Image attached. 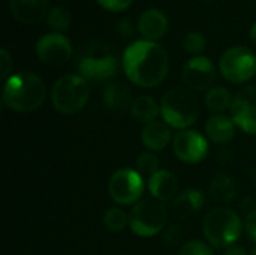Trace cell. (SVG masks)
I'll return each mask as SVG.
<instances>
[{
	"label": "cell",
	"instance_id": "cell-31",
	"mask_svg": "<svg viewBox=\"0 0 256 255\" xmlns=\"http://www.w3.org/2000/svg\"><path fill=\"white\" fill-rule=\"evenodd\" d=\"M0 68H2V78L6 81L10 77V71H12V56L4 48L0 50Z\"/></svg>",
	"mask_w": 256,
	"mask_h": 255
},
{
	"label": "cell",
	"instance_id": "cell-21",
	"mask_svg": "<svg viewBox=\"0 0 256 255\" xmlns=\"http://www.w3.org/2000/svg\"><path fill=\"white\" fill-rule=\"evenodd\" d=\"M237 192H238L237 180L231 174H226V173H219L210 185L212 197L220 203L231 201L232 198L237 197Z\"/></svg>",
	"mask_w": 256,
	"mask_h": 255
},
{
	"label": "cell",
	"instance_id": "cell-13",
	"mask_svg": "<svg viewBox=\"0 0 256 255\" xmlns=\"http://www.w3.org/2000/svg\"><path fill=\"white\" fill-rule=\"evenodd\" d=\"M231 117L242 131L256 135V84H249L236 93Z\"/></svg>",
	"mask_w": 256,
	"mask_h": 255
},
{
	"label": "cell",
	"instance_id": "cell-29",
	"mask_svg": "<svg viewBox=\"0 0 256 255\" xmlns=\"http://www.w3.org/2000/svg\"><path fill=\"white\" fill-rule=\"evenodd\" d=\"M105 11L110 12H123L128 8H130V5L134 3V0H96Z\"/></svg>",
	"mask_w": 256,
	"mask_h": 255
},
{
	"label": "cell",
	"instance_id": "cell-22",
	"mask_svg": "<svg viewBox=\"0 0 256 255\" xmlns=\"http://www.w3.org/2000/svg\"><path fill=\"white\" fill-rule=\"evenodd\" d=\"M234 96L224 86H214L206 92V107L214 114H224L226 110H231Z\"/></svg>",
	"mask_w": 256,
	"mask_h": 255
},
{
	"label": "cell",
	"instance_id": "cell-28",
	"mask_svg": "<svg viewBox=\"0 0 256 255\" xmlns=\"http://www.w3.org/2000/svg\"><path fill=\"white\" fill-rule=\"evenodd\" d=\"M184 50L190 54H200L206 48V38L200 32H189L184 38Z\"/></svg>",
	"mask_w": 256,
	"mask_h": 255
},
{
	"label": "cell",
	"instance_id": "cell-10",
	"mask_svg": "<svg viewBox=\"0 0 256 255\" xmlns=\"http://www.w3.org/2000/svg\"><path fill=\"white\" fill-rule=\"evenodd\" d=\"M172 152L184 164H200L208 155V140L200 131L183 129L172 138Z\"/></svg>",
	"mask_w": 256,
	"mask_h": 255
},
{
	"label": "cell",
	"instance_id": "cell-14",
	"mask_svg": "<svg viewBox=\"0 0 256 255\" xmlns=\"http://www.w3.org/2000/svg\"><path fill=\"white\" fill-rule=\"evenodd\" d=\"M138 32L146 41L158 42L168 32L166 15L158 8H150L144 11L138 20Z\"/></svg>",
	"mask_w": 256,
	"mask_h": 255
},
{
	"label": "cell",
	"instance_id": "cell-26",
	"mask_svg": "<svg viewBox=\"0 0 256 255\" xmlns=\"http://www.w3.org/2000/svg\"><path fill=\"white\" fill-rule=\"evenodd\" d=\"M135 170L144 177V179H150L153 174H156L160 170V162L156 156L154 152H142L138 158H136V164H135Z\"/></svg>",
	"mask_w": 256,
	"mask_h": 255
},
{
	"label": "cell",
	"instance_id": "cell-20",
	"mask_svg": "<svg viewBox=\"0 0 256 255\" xmlns=\"http://www.w3.org/2000/svg\"><path fill=\"white\" fill-rule=\"evenodd\" d=\"M129 110L135 122L147 125L158 120L156 117L160 114V104L150 95H140L134 99Z\"/></svg>",
	"mask_w": 256,
	"mask_h": 255
},
{
	"label": "cell",
	"instance_id": "cell-11",
	"mask_svg": "<svg viewBox=\"0 0 256 255\" xmlns=\"http://www.w3.org/2000/svg\"><path fill=\"white\" fill-rule=\"evenodd\" d=\"M182 78L188 89L195 92H208L214 87L216 68L208 57L195 56L184 63Z\"/></svg>",
	"mask_w": 256,
	"mask_h": 255
},
{
	"label": "cell",
	"instance_id": "cell-36",
	"mask_svg": "<svg viewBox=\"0 0 256 255\" xmlns=\"http://www.w3.org/2000/svg\"><path fill=\"white\" fill-rule=\"evenodd\" d=\"M206 2H207V0H206Z\"/></svg>",
	"mask_w": 256,
	"mask_h": 255
},
{
	"label": "cell",
	"instance_id": "cell-12",
	"mask_svg": "<svg viewBox=\"0 0 256 255\" xmlns=\"http://www.w3.org/2000/svg\"><path fill=\"white\" fill-rule=\"evenodd\" d=\"M34 51L42 63L50 66H58L66 63L72 57L74 48L69 38L54 32L40 36L34 45Z\"/></svg>",
	"mask_w": 256,
	"mask_h": 255
},
{
	"label": "cell",
	"instance_id": "cell-3",
	"mask_svg": "<svg viewBox=\"0 0 256 255\" xmlns=\"http://www.w3.org/2000/svg\"><path fill=\"white\" fill-rule=\"evenodd\" d=\"M118 71V59L114 50L100 41L82 45L78 56V74L88 83H104L111 80Z\"/></svg>",
	"mask_w": 256,
	"mask_h": 255
},
{
	"label": "cell",
	"instance_id": "cell-34",
	"mask_svg": "<svg viewBox=\"0 0 256 255\" xmlns=\"http://www.w3.org/2000/svg\"><path fill=\"white\" fill-rule=\"evenodd\" d=\"M249 36H250V39H252V42L256 45V23L250 27V32H249Z\"/></svg>",
	"mask_w": 256,
	"mask_h": 255
},
{
	"label": "cell",
	"instance_id": "cell-16",
	"mask_svg": "<svg viewBox=\"0 0 256 255\" xmlns=\"http://www.w3.org/2000/svg\"><path fill=\"white\" fill-rule=\"evenodd\" d=\"M12 17L22 24H34L48 14L50 0H8Z\"/></svg>",
	"mask_w": 256,
	"mask_h": 255
},
{
	"label": "cell",
	"instance_id": "cell-32",
	"mask_svg": "<svg viewBox=\"0 0 256 255\" xmlns=\"http://www.w3.org/2000/svg\"><path fill=\"white\" fill-rule=\"evenodd\" d=\"M244 228H246V231H248V236L256 242V209H254L249 215H248V218H246V222H244Z\"/></svg>",
	"mask_w": 256,
	"mask_h": 255
},
{
	"label": "cell",
	"instance_id": "cell-8",
	"mask_svg": "<svg viewBox=\"0 0 256 255\" xmlns=\"http://www.w3.org/2000/svg\"><path fill=\"white\" fill-rule=\"evenodd\" d=\"M219 69L230 83H248L256 75V54L248 47H231L220 56Z\"/></svg>",
	"mask_w": 256,
	"mask_h": 255
},
{
	"label": "cell",
	"instance_id": "cell-30",
	"mask_svg": "<svg viewBox=\"0 0 256 255\" xmlns=\"http://www.w3.org/2000/svg\"><path fill=\"white\" fill-rule=\"evenodd\" d=\"M183 239V231L178 225H170L164 230V242L166 246H176Z\"/></svg>",
	"mask_w": 256,
	"mask_h": 255
},
{
	"label": "cell",
	"instance_id": "cell-5",
	"mask_svg": "<svg viewBox=\"0 0 256 255\" xmlns=\"http://www.w3.org/2000/svg\"><path fill=\"white\" fill-rule=\"evenodd\" d=\"M202 233L213 248L226 249L236 245L240 239L243 233V222L232 209L214 207L204 216Z\"/></svg>",
	"mask_w": 256,
	"mask_h": 255
},
{
	"label": "cell",
	"instance_id": "cell-15",
	"mask_svg": "<svg viewBox=\"0 0 256 255\" xmlns=\"http://www.w3.org/2000/svg\"><path fill=\"white\" fill-rule=\"evenodd\" d=\"M147 185H148V191H150L152 197L162 203L174 201L177 198V195L180 194L178 192V189H180L178 179L170 170L160 168L156 174H153L147 180Z\"/></svg>",
	"mask_w": 256,
	"mask_h": 255
},
{
	"label": "cell",
	"instance_id": "cell-25",
	"mask_svg": "<svg viewBox=\"0 0 256 255\" xmlns=\"http://www.w3.org/2000/svg\"><path fill=\"white\" fill-rule=\"evenodd\" d=\"M70 23H72V15L63 6H54L46 14V24L57 33L69 29Z\"/></svg>",
	"mask_w": 256,
	"mask_h": 255
},
{
	"label": "cell",
	"instance_id": "cell-17",
	"mask_svg": "<svg viewBox=\"0 0 256 255\" xmlns=\"http://www.w3.org/2000/svg\"><path fill=\"white\" fill-rule=\"evenodd\" d=\"M237 128L231 116L214 114L206 122V137L214 144H228L236 137Z\"/></svg>",
	"mask_w": 256,
	"mask_h": 255
},
{
	"label": "cell",
	"instance_id": "cell-2",
	"mask_svg": "<svg viewBox=\"0 0 256 255\" xmlns=\"http://www.w3.org/2000/svg\"><path fill=\"white\" fill-rule=\"evenodd\" d=\"M45 83L33 72H16L4 81L2 101L15 113H32L45 102Z\"/></svg>",
	"mask_w": 256,
	"mask_h": 255
},
{
	"label": "cell",
	"instance_id": "cell-18",
	"mask_svg": "<svg viewBox=\"0 0 256 255\" xmlns=\"http://www.w3.org/2000/svg\"><path fill=\"white\" fill-rule=\"evenodd\" d=\"M172 140L171 126H168L164 120H154L152 123L144 125L141 131V143L150 152L164 150Z\"/></svg>",
	"mask_w": 256,
	"mask_h": 255
},
{
	"label": "cell",
	"instance_id": "cell-24",
	"mask_svg": "<svg viewBox=\"0 0 256 255\" xmlns=\"http://www.w3.org/2000/svg\"><path fill=\"white\" fill-rule=\"evenodd\" d=\"M102 221L110 233H122L126 227H129V215L120 207L108 209L104 213Z\"/></svg>",
	"mask_w": 256,
	"mask_h": 255
},
{
	"label": "cell",
	"instance_id": "cell-1",
	"mask_svg": "<svg viewBox=\"0 0 256 255\" xmlns=\"http://www.w3.org/2000/svg\"><path fill=\"white\" fill-rule=\"evenodd\" d=\"M122 68L132 84L142 89H152L166 78L170 57L160 44L141 39L135 41L124 50Z\"/></svg>",
	"mask_w": 256,
	"mask_h": 255
},
{
	"label": "cell",
	"instance_id": "cell-27",
	"mask_svg": "<svg viewBox=\"0 0 256 255\" xmlns=\"http://www.w3.org/2000/svg\"><path fill=\"white\" fill-rule=\"evenodd\" d=\"M178 255H213V246L204 240H188L180 248Z\"/></svg>",
	"mask_w": 256,
	"mask_h": 255
},
{
	"label": "cell",
	"instance_id": "cell-19",
	"mask_svg": "<svg viewBox=\"0 0 256 255\" xmlns=\"http://www.w3.org/2000/svg\"><path fill=\"white\" fill-rule=\"evenodd\" d=\"M132 92L122 81H111L104 90V104L112 113H123L132 105Z\"/></svg>",
	"mask_w": 256,
	"mask_h": 255
},
{
	"label": "cell",
	"instance_id": "cell-4",
	"mask_svg": "<svg viewBox=\"0 0 256 255\" xmlns=\"http://www.w3.org/2000/svg\"><path fill=\"white\" fill-rule=\"evenodd\" d=\"M160 116L174 129H189L200 117L198 99L190 89L172 87L160 101Z\"/></svg>",
	"mask_w": 256,
	"mask_h": 255
},
{
	"label": "cell",
	"instance_id": "cell-7",
	"mask_svg": "<svg viewBox=\"0 0 256 255\" xmlns=\"http://www.w3.org/2000/svg\"><path fill=\"white\" fill-rule=\"evenodd\" d=\"M168 209L156 198H144L129 212V228L140 237H154L166 228Z\"/></svg>",
	"mask_w": 256,
	"mask_h": 255
},
{
	"label": "cell",
	"instance_id": "cell-6",
	"mask_svg": "<svg viewBox=\"0 0 256 255\" xmlns=\"http://www.w3.org/2000/svg\"><path fill=\"white\" fill-rule=\"evenodd\" d=\"M90 98L88 81L80 74L60 77L51 89L52 107L62 114H76L87 105Z\"/></svg>",
	"mask_w": 256,
	"mask_h": 255
},
{
	"label": "cell",
	"instance_id": "cell-35",
	"mask_svg": "<svg viewBox=\"0 0 256 255\" xmlns=\"http://www.w3.org/2000/svg\"><path fill=\"white\" fill-rule=\"evenodd\" d=\"M249 255H256V246L255 248H254V249H252V252H250V254Z\"/></svg>",
	"mask_w": 256,
	"mask_h": 255
},
{
	"label": "cell",
	"instance_id": "cell-33",
	"mask_svg": "<svg viewBox=\"0 0 256 255\" xmlns=\"http://www.w3.org/2000/svg\"><path fill=\"white\" fill-rule=\"evenodd\" d=\"M224 255H249V254L246 252V249H244V248L237 246V245H232V246H230V248H226V249H225Z\"/></svg>",
	"mask_w": 256,
	"mask_h": 255
},
{
	"label": "cell",
	"instance_id": "cell-9",
	"mask_svg": "<svg viewBox=\"0 0 256 255\" xmlns=\"http://www.w3.org/2000/svg\"><path fill=\"white\" fill-rule=\"evenodd\" d=\"M146 189L144 177L134 168L117 170L108 182V194L118 206H132L141 201Z\"/></svg>",
	"mask_w": 256,
	"mask_h": 255
},
{
	"label": "cell",
	"instance_id": "cell-23",
	"mask_svg": "<svg viewBox=\"0 0 256 255\" xmlns=\"http://www.w3.org/2000/svg\"><path fill=\"white\" fill-rule=\"evenodd\" d=\"M206 203V198L198 189H184L174 200V207L182 215H194Z\"/></svg>",
	"mask_w": 256,
	"mask_h": 255
}]
</instances>
